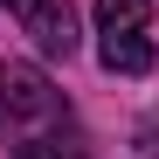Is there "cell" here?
<instances>
[{"label":"cell","instance_id":"4","mask_svg":"<svg viewBox=\"0 0 159 159\" xmlns=\"http://www.w3.org/2000/svg\"><path fill=\"white\" fill-rule=\"evenodd\" d=\"M14 159H90L83 139H28V145H14Z\"/></svg>","mask_w":159,"mask_h":159},{"label":"cell","instance_id":"1","mask_svg":"<svg viewBox=\"0 0 159 159\" xmlns=\"http://www.w3.org/2000/svg\"><path fill=\"white\" fill-rule=\"evenodd\" d=\"M152 0H97V62L111 76H145L152 69V42H145Z\"/></svg>","mask_w":159,"mask_h":159},{"label":"cell","instance_id":"3","mask_svg":"<svg viewBox=\"0 0 159 159\" xmlns=\"http://www.w3.org/2000/svg\"><path fill=\"white\" fill-rule=\"evenodd\" d=\"M7 14L35 35L42 56H56V62L76 56V7H69V0H7Z\"/></svg>","mask_w":159,"mask_h":159},{"label":"cell","instance_id":"2","mask_svg":"<svg viewBox=\"0 0 159 159\" xmlns=\"http://www.w3.org/2000/svg\"><path fill=\"white\" fill-rule=\"evenodd\" d=\"M0 111H7L14 125H48V118H62L69 104H62L56 83H48V69H35V62H0Z\"/></svg>","mask_w":159,"mask_h":159}]
</instances>
